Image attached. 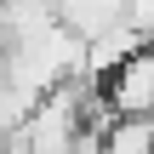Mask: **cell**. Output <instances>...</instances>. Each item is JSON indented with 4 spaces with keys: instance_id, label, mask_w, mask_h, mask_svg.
I'll return each instance as SVG.
<instances>
[{
    "instance_id": "1",
    "label": "cell",
    "mask_w": 154,
    "mask_h": 154,
    "mask_svg": "<svg viewBox=\"0 0 154 154\" xmlns=\"http://www.w3.org/2000/svg\"><path fill=\"white\" fill-rule=\"evenodd\" d=\"M103 103L114 114H154V51H149V40L131 46L103 74Z\"/></svg>"
},
{
    "instance_id": "2",
    "label": "cell",
    "mask_w": 154,
    "mask_h": 154,
    "mask_svg": "<svg viewBox=\"0 0 154 154\" xmlns=\"http://www.w3.org/2000/svg\"><path fill=\"white\" fill-rule=\"evenodd\" d=\"M97 149L103 154H143V149H154V114H114L103 126Z\"/></svg>"
}]
</instances>
